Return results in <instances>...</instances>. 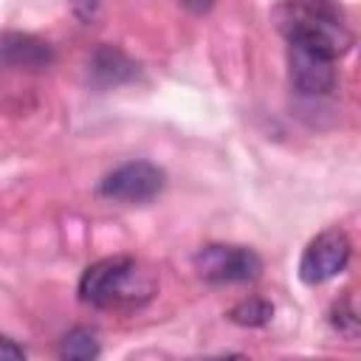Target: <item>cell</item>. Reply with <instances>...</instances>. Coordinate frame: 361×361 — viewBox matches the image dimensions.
Listing matches in <instances>:
<instances>
[{"instance_id":"6da1fadb","label":"cell","mask_w":361,"mask_h":361,"mask_svg":"<svg viewBox=\"0 0 361 361\" xmlns=\"http://www.w3.org/2000/svg\"><path fill=\"white\" fill-rule=\"evenodd\" d=\"M158 290L155 274L138 262L135 257L116 254L104 257L85 268L79 279V299L90 307L102 310H121V307H138L152 299Z\"/></svg>"},{"instance_id":"7a4b0ae2","label":"cell","mask_w":361,"mask_h":361,"mask_svg":"<svg viewBox=\"0 0 361 361\" xmlns=\"http://www.w3.org/2000/svg\"><path fill=\"white\" fill-rule=\"evenodd\" d=\"M276 20L288 42L310 45L330 59L344 56L355 42L344 14L330 3H285L276 8Z\"/></svg>"},{"instance_id":"3957f363","label":"cell","mask_w":361,"mask_h":361,"mask_svg":"<svg viewBox=\"0 0 361 361\" xmlns=\"http://www.w3.org/2000/svg\"><path fill=\"white\" fill-rule=\"evenodd\" d=\"M192 265L197 276L209 285H234V282H254L262 274V259L257 251L231 243H209L195 257Z\"/></svg>"},{"instance_id":"277c9868","label":"cell","mask_w":361,"mask_h":361,"mask_svg":"<svg viewBox=\"0 0 361 361\" xmlns=\"http://www.w3.org/2000/svg\"><path fill=\"white\" fill-rule=\"evenodd\" d=\"M350 254H353V243L347 231L324 228L305 245L302 259H299V279L305 285H322L347 268Z\"/></svg>"},{"instance_id":"5b68a950","label":"cell","mask_w":361,"mask_h":361,"mask_svg":"<svg viewBox=\"0 0 361 361\" xmlns=\"http://www.w3.org/2000/svg\"><path fill=\"white\" fill-rule=\"evenodd\" d=\"M166 175L149 161H127L107 172L99 183V195L118 203H147L161 195Z\"/></svg>"},{"instance_id":"8992f818","label":"cell","mask_w":361,"mask_h":361,"mask_svg":"<svg viewBox=\"0 0 361 361\" xmlns=\"http://www.w3.org/2000/svg\"><path fill=\"white\" fill-rule=\"evenodd\" d=\"M288 68L293 87L305 96H322L336 85V59L310 45L288 42Z\"/></svg>"},{"instance_id":"52a82bcc","label":"cell","mask_w":361,"mask_h":361,"mask_svg":"<svg viewBox=\"0 0 361 361\" xmlns=\"http://www.w3.org/2000/svg\"><path fill=\"white\" fill-rule=\"evenodd\" d=\"M54 62V48L28 31H0V65L14 71H45Z\"/></svg>"},{"instance_id":"ba28073f","label":"cell","mask_w":361,"mask_h":361,"mask_svg":"<svg viewBox=\"0 0 361 361\" xmlns=\"http://www.w3.org/2000/svg\"><path fill=\"white\" fill-rule=\"evenodd\" d=\"M138 73L135 62L116 45H99L90 59H87V76L99 85V87H110V85H121L130 82Z\"/></svg>"},{"instance_id":"9c48e42d","label":"cell","mask_w":361,"mask_h":361,"mask_svg":"<svg viewBox=\"0 0 361 361\" xmlns=\"http://www.w3.org/2000/svg\"><path fill=\"white\" fill-rule=\"evenodd\" d=\"M99 338L90 327H71L59 341V361H99Z\"/></svg>"},{"instance_id":"30bf717a","label":"cell","mask_w":361,"mask_h":361,"mask_svg":"<svg viewBox=\"0 0 361 361\" xmlns=\"http://www.w3.org/2000/svg\"><path fill=\"white\" fill-rule=\"evenodd\" d=\"M274 316V305L259 299V296H251V299H243L237 302L231 310H228V319L240 327H262L268 324Z\"/></svg>"},{"instance_id":"8fae6325","label":"cell","mask_w":361,"mask_h":361,"mask_svg":"<svg viewBox=\"0 0 361 361\" xmlns=\"http://www.w3.org/2000/svg\"><path fill=\"white\" fill-rule=\"evenodd\" d=\"M330 324H333V330H338V333L347 336V338H355V336H358V310H355L353 293L341 296V299L330 307Z\"/></svg>"},{"instance_id":"7c38bea8","label":"cell","mask_w":361,"mask_h":361,"mask_svg":"<svg viewBox=\"0 0 361 361\" xmlns=\"http://www.w3.org/2000/svg\"><path fill=\"white\" fill-rule=\"evenodd\" d=\"M0 361H25V350L14 338L0 336Z\"/></svg>"},{"instance_id":"4fadbf2b","label":"cell","mask_w":361,"mask_h":361,"mask_svg":"<svg viewBox=\"0 0 361 361\" xmlns=\"http://www.w3.org/2000/svg\"><path fill=\"white\" fill-rule=\"evenodd\" d=\"M192 361H245V355H209V358H192Z\"/></svg>"}]
</instances>
